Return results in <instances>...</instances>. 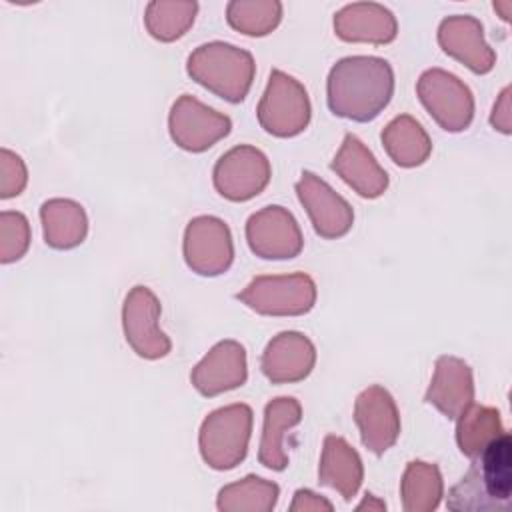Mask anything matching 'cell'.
Returning a JSON list of instances; mask_svg holds the SVG:
<instances>
[{
    "label": "cell",
    "instance_id": "obj_11",
    "mask_svg": "<svg viewBox=\"0 0 512 512\" xmlns=\"http://www.w3.org/2000/svg\"><path fill=\"white\" fill-rule=\"evenodd\" d=\"M182 254L186 266L200 276H220L234 262L228 224L218 216H196L186 224Z\"/></svg>",
    "mask_w": 512,
    "mask_h": 512
},
{
    "label": "cell",
    "instance_id": "obj_10",
    "mask_svg": "<svg viewBox=\"0 0 512 512\" xmlns=\"http://www.w3.org/2000/svg\"><path fill=\"white\" fill-rule=\"evenodd\" d=\"M232 130V120L206 106L192 94H182L170 108L168 132L172 142L186 152H204Z\"/></svg>",
    "mask_w": 512,
    "mask_h": 512
},
{
    "label": "cell",
    "instance_id": "obj_18",
    "mask_svg": "<svg viewBox=\"0 0 512 512\" xmlns=\"http://www.w3.org/2000/svg\"><path fill=\"white\" fill-rule=\"evenodd\" d=\"M424 402L432 404L448 420H456L474 402L472 368L456 356H438Z\"/></svg>",
    "mask_w": 512,
    "mask_h": 512
},
{
    "label": "cell",
    "instance_id": "obj_34",
    "mask_svg": "<svg viewBox=\"0 0 512 512\" xmlns=\"http://www.w3.org/2000/svg\"><path fill=\"white\" fill-rule=\"evenodd\" d=\"M366 508H368V510H386V502L380 500L378 496L366 492L364 498H362V502L356 506V510H366Z\"/></svg>",
    "mask_w": 512,
    "mask_h": 512
},
{
    "label": "cell",
    "instance_id": "obj_27",
    "mask_svg": "<svg viewBox=\"0 0 512 512\" xmlns=\"http://www.w3.org/2000/svg\"><path fill=\"white\" fill-rule=\"evenodd\" d=\"M504 432L500 412L492 406L470 404L456 418V444L466 458H476L496 436Z\"/></svg>",
    "mask_w": 512,
    "mask_h": 512
},
{
    "label": "cell",
    "instance_id": "obj_20",
    "mask_svg": "<svg viewBox=\"0 0 512 512\" xmlns=\"http://www.w3.org/2000/svg\"><path fill=\"white\" fill-rule=\"evenodd\" d=\"M334 32L344 42L390 44L398 36V22L392 10L378 2H352L334 14Z\"/></svg>",
    "mask_w": 512,
    "mask_h": 512
},
{
    "label": "cell",
    "instance_id": "obj_30",
    "mask_svg": "<svg viewBox=\"0 0 512 512\" xmlns=\"http://www.w3.org/2000/svg\"><path fill=\"white\" fill-rule=\"evenodd\" d=\"M30 246V224L22 212H0V262L10 264L20 260Z\"/></svg>",
    "mask_w": 512,
    "mask_h": 512
},
{
    "label": "cell",
    "instance_id": "obj_31",
    "mask_svg": "<svg viewBox=\"0 0 512 512\" xmlns=\"http://www.w3.org/2000/svg\"><path fill=\"white\" fill-rule=\"evenodd\" d=\"M26 182H28V170L24 160L16 152L2 148L0 150V198L8 200L22 194V190L26 188Z\"/></svg>",
    "mask_w": 512,
    "mask_h": 512
},
{
    "label": "cell",
    "instance_id": "obj_5",
    "mask_svg": "<svg viewBox=\"0 0 512 512\" xmlns=\"http://www.w3.org/2000/svg\"><path fill=\"white\" fill-rule=\"evenodd\" d=\"M256 116L260 126L276 138L298 136L306 130L312 118L306 88L294 76L274 68L258 102Z\"/></svg>",
    "mask_w": 512,
    "mask_h": 512
},
{
    "label": "cell",
    "instance_id": "obj_2",
    "mask_svg": "<svg viewBox=\"0 0 512 512\" xmlns=\"http://www.w3.org/2000/svg\"><path fill=\"white\" fill-rule=\"evenodd\" d=\"M512 500V440L504 430L448 490L446 506L454 512H508Z\"/></svg>",
    "mask_w": 512,
    "mask_h": 512
},
{
    "label": "cell",
    "instance_id": "obj_33",
    "mask_svg": "<svg viewBox=\"0 0 512 512\" xmlns=\"http://www.w3.org/2000/svg\"><path fill=\"white\" fill-rule=\"evenodd\" d=\"M490 124L494 130L502 132V134H510L512 132V108H510V86H506L498 100L492 106L490 112Z\"/></svg>",
    "mask_w": 512,
    "mask_h": 512
},
{
    "label": "cell",
    "instance_id": "obj_35",
    "mask_svg": "<svg viewBox=\"0 0 512 512\" xmlns=\"http://www.w3.org/2000/svg\"><path fill=\"white\" fill-rule=\"evenodd\" d=\"M492 6H494V10L500 14V18H502L504 22L510 20V12H512V2H510V0H500V2H494Z\"/></svg>",
    "mask_w": 512,
    "mask_h": 512
},
{
    "label": "cell",
    "instance_id": "obj_1",
    "mask_svg": "<svg viewBox=\"0 0 512 512\" xmlns=\"http://www.w3.org/2000/svg\"><path fill=\"white\" fill-rule=\"evenodd\" d=\"M394 70L378 56H346L328 72L326 102L332 114L352 120H374L392 100Z\"/></svg>",
    "mask_w": 512,
    "mask_h": 512
},
{
    "label": "cell",
    "instance_id": "obj_24",
    "mask_svg": "<svg viewBox=\"0 0 512 512\" xmlns=\"http://www.w3.org/2000/svg\"><path fill=\"white\" fill-rule=\"evenodd\" d=\"M380 140L390 160L402 168H416L424 164L432 152V140L428 132L410 114L392 118L384 126Z\"/></svg>",
    "mask_w": 512,
    "mask_h": 512
},
{
    "label": "cell",
    "instance_id": "obj_3",
    "mask_svg": "<svg viewBox=\"0 0 512 512\" xmlns=\"http://www.w3.org/2000/svg\"><path fill=\"white\" fill-rule=\"evenodd\" d=\"M188 76L226 102H242L254 82V56L230 42L214 40L194 48L186 60Z\"/></svg>",
    "mask_w": 512,
    "mask_h": 512
},
{
    "label": "cell",
    "instance_id": "obj_32",
    "mask_svg": "<svg viewBox=\"0 0 512 512\" xmlns=\"http://www.w3.org/2000/svg\"><path fill=\"white\" fill-rule=\"evenodd\" d=\"M330 512L334 510L332 502L326 500L324 496L308 490V488H300L294 492L292 504H290V512Z\"/></svg>",
    "mask_w": 512,
    "mask_h": 512
},
{
    "label": "cell",
    "instance_id": "obj_25",
    "mask_svg": "<svg viewBox=\"0 0 512 512\" xmlns=\"http://www.w3.org/2000/svg\"><path fill=\"white\" fill-rule=\"evenodd\" d=\"M402 508L406 512H432L444 496V480L436 464L412 460L406 464L400 480Z\"/></svg>",
    "mask_w": 512,
    "mask_h": 512
},
{
    "label": "cell",
    "instance_id": "obj_23",
    "mask_svg": "<svg viewBox=\"0 0 512 512\" xmlns=\"http://www.w3.org/2000/svg\"><path fill=\"white\" fill-rule=\"evenodd\" d=\"M44 242L54 250H70L84 242L88 216L82 204L70 198H50L40 206Z\"/></svg>",
    "mask_w": 512,
    "mask_h": 512
},
{
    "label": "cell",
    "instance_id": "obj_19",
    "mask_svg": "<svg viewBox=\"0 0 512 512\" xmlns=\"http://www.w3.org/2000/svg\"><path fill=\"white\" fill-rule=\"evenodd\" d=\"M330 170L336 172L358 196L374 200L388 188V174L378 164L368 146L352 132H348L340 144V150L330 162Z\"/></svg>",
    "mask_w": 512,
    "mask_h": 512
},
{
    "label": "cell",
    "instance_id": "obj_21",
    "mask_svg": "<svg viewBox=\"0 0 512 512\" xmlns=\"http://www.w3.org/2000/svg\"><path fill=\"white\" fill-rule=\"evenodd\" d=\"M302 420V406L292 396H278L264 408V426L258 448V462L274 472H282L288 466L286 432L298 426Z\"/></svg>",
    "mask_w": 512,
    "mask_h": 512
},
{
    "label": "cell",
    "instance_id": "obj_28",
    "mask_svg": "<svg viewBox=\"0 0 512 512\" xmlns=\"http://www.w3.org/2000/svg\"><path fill=\"white\" fill-rule=\"evenodd\" d=\"M198 14L194 0H152L144 10V26L158 42H174L182 38Z\"/></svg>",
    "mask_w": 512,
    "mask_h": 512
},
{
    "label": "cell",
    "instance_id": "obj_8",
    "mask_svg": "<svg viewBox=\"0 0 512 512\" xmlns=\"http://www.w3.org/2000/svg\"><path fill=\"white\" fill-rule=\"evenodd\" d=\"M268 156L250 144H238L224 152L212 170L216 192L230 202H246L258 196L270 182Z\"/></svg>",
    "mask_w": 512,
    "mask_h": 512
},
{
    "label": "cell",
    "instance_id": "obj_4",
    "mask_svg": "<svg viewBox=\"0 0 512 512\" xmlns=\"http://www.w3.org/2000/svg\"><path fill=\"white\" fill-rule=\"evenodd\" d=\"M252 420V408L242 402L212 410L198 432L202 460L214 470L236 468L248 454Z\"/></svg>",
    "mask_w": 512,
    "mask_h": 512
},
{
    "label": "cell",
    "instance_id": "obj_29",
    "mask_svg": "<svg viewBox=\"0 0 512 512\" xmlns=\"http://www.w3.org/2000/svg\"><path fill=\"white\" fill-rule=\"evenodd\" d=\"M228 24L246 36H266L282 20L278 0H232L226 6Z\"/></svg>",
    "mask_w": 512,
    "mask_h": 512
},
{
    "label": "cell",
    "instance_id": "obj_17",
    "mask_svg": "<svg viewBox=\"0 0 512 512\" xmlns=\"http://www.w3.org/2000/svg\"><path fill=\"white\" fill-rule=\"evenodd\" d=\"M316 364V346L296 330L276 334L260 358L262 374L272 384H292L304 380Z\"/></svg>",
    "mask_w": 512,
    "mask_h": 512
},
{
    "label": "cell",
    "instance_id": "obj_9",
    "mask_svg": "<svg viewBox=\"0 0 512 512\" xmlns=\"http://www.w3.org/2000/svg\"><path fill=\"white\" fill-rule=\"evenodd\" d=\"M160 300L148 286H134L122 304V328L128 346L144 360H160L170 354L172 342L160 328Z\"/></svg>",
    "mask_w": 512,
    "mask_h": 512
},
{
    "label": "cell",
    "instance_id": "obj_7",
    "mask_svg": "<svg viewBox=\"0 0 512 512\" xmlns=\"http://www.w3.org/2000/svg\"><path fill=\"white\" fill-rule=\"evenodd\" d=\"M416 94L426 112L446 132H462L474 120L472 90L448 70H424L416 82Z\"/></svg>",
    "mask_w": 512,
    "mask_h": 512
},
{
    "label": "cell",
    "instance_id": "obj_16",
    "mask_svg": "<svg viewBox=\"0 0 512 512\" xmlns=\"http://www.w3.org/2000/svg\"><path fill=\"white\" fill-rule=\"evenodd\" d=\"M440 48L462 62L474 74H488L496 64V52L484 40V26L470 14L446 16L438 26Z\"/></svg>",
    "mask_w": 512,
    "mask_h": 512
},
{
    "label": "cell",
    "instance_id": "obj_15",
    "mask_svg": "<svg viewBox=\"0 0 512 512\" xmlns=\"http://www.w3.org/2000/svg\"><path fill=\"white\" fill-rule=\"evenodd\" d=\"M246 380V350L236 340L216 342L190 372L192 386L206 398L240 388Z\"/></svg>",
    "mask_w": 512,
    "mask_h": 512
},
{
    "label": "cell",
    "instance_id": "obj_26",
    "mask_svg": "<svg viewBox=\"0 0 512 512\" xmlns=\"http://www.w3.org/2000/svg\"><path fill=\"white\" fill-rule=\"evenodd\" d=\"M280 496V486L272 480L248 474L238 482L226 484L216 496L220 512H270Z\"/></svg>",
    "mask_w": 512,
    "mask_h": 512
},
{
    "label": "cell",
    "instance_id": "obj_22",
    "mask_svg": "<svg viewBox=\"0 0 512 512\" xmlns=\"http://www.w3.org/2000/svg\"><path fill=\"white\" fill-rule=\"evenodd\" d=\"M364 480V464L360 454L336 434H328L322 444L318 482L326 488L336 490L346 502H350Z\"/></svg>",
    "mask_w": 512,
    "mask_h": 512
},
{
    "label": "cell",
    "instance_id": "obj_14",
    "mask_svg": "<svg viewBox=\"0 0 512 512\" xmlns=\"http://www.w3.org/2000/svg\"><path fill=\"white\" fill-rule=\"evenodd\" d=\"M354 422L364 448L376 456L390 450L400 436L398 406L392 394L380 384H372L356 396Z\"/></svg>",
    "mask_w": 512,
    "mask_h": 512
},
{
    "label": "cell",
    "instance_id": "obj_13",
    "mask_svg": "<svg viewBox=\"0 0 512 512\" xmlns=\"http://www.w3.org/2000/svg\"><path fill=\"white\" fill-rule=\"evenodd\" d=\"M294 188L314 232L320 238L336 240L350 232L354 224V210L326 180L304 170Z\"/></svg>",
    "mask_w": 512,
    "mask_h": 512
},
{
    "label": "cell",
    "instance_id": "obj_12",
    "mask_svg": "<svg viewBox=\"0 0 512 512\" xmlns=\"http://www.w3.org/2000/svg\"><path fill=\"white\" fill-rule=\"evenodd\" d=\"M246 242L264 260H290L304 248L300 224L288 208L278 204L264 206L248 218Z\"/></svg>",
    "mask_w": 512,
    "mask_h": 512
},
{
    "label": "cell",
    "instance_id": "obj_6",
    "mask_svg": "<svg viewBox=\"0 0 512 512\" xmlns=\"http://www.w3.org/2000/svg\"><path fill=\"white\" fill-rule=\"evenodd\" d=\"M236 298L262 316H302L316 304V284L304 272L256 276Z\"/></svg>",
    "mask_w": 512,
    "mask_h": 512
}]
</instances>
